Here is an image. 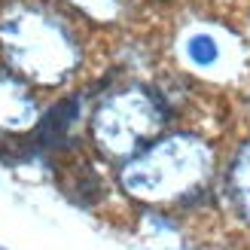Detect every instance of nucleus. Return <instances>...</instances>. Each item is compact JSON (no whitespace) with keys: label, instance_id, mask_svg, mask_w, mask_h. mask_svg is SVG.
I'll use <instances>...</instances> for the list:
<instances>
[{"label":"nucleus","instance_id":"f257e3e1","mask_svg":"<svg viewBox=\"0 0 250 250\" xmlns=\"http://www.w3.org/2000/svg\"><path fill=\"white\" fill-rule=\"evenodd\" d=\"M214 146L195 134L156 137L119 171V183L137 202L174 205L198 198L214 180Z\"/></svg>","mask_w":250,"mask_h":250},{"label":"nucleus","instance_id":"1a4fd4ad","mask_svg":"<svg viewBox=\"0 0 250 250\" xmlns=\"http://www.w3.org/2000/svg\"><path fill=\"white\" fill-rule=\"evenodd\" d=\"M0 250H3V247H0Z\"/></svg>","mask_w":250,"mask_h":250},{"label":"nucleus","instance_id":"20e7f679","mask_svg":"<svg viewBox=\"0 0 250 250\" xmlns=\"http://www.w3.org/2000/svg\"><path fill=\"white\" fill-rule=\"evenodd\" d=\"M40 122V104L24 77L12 67H0V128L28 131Z\"/></svg>","mask_w":250,"mask_h":250},{"label":"nucleus","instance_id":"39448f33","mask_svg":"<svg viewBox=\"0 0 250 250\" xmlns=\"http://www.w3.org/2000/svg\"><path fill=\"white\" fill-rule=\"evenodd\" d=\"M226 189H229V202L235 208V214L244 223H250V141H244L229 162Z\"/></svg>","mask_w":250,"mask_h":250},{"label":"nucleus","instance_id":"7ed1b4c3","mask_svg":"<svg viewBox=\"0 0 250 250\" xmlns=\"http://www.w3.org/2000/svg\"><path fill=\"white\" fill-rule=\"evenodd\" d=\"M168 110L156 92L128 85L107 95L92 113V141L107 159H131L162 134Z\"/></svg>","mask_w":250,"mask_h":250},{"label":"nucleus","instance_id":"0eeeda50","mask_svg":"<svg viewBox=\"0 0 250 250\" xmlns=\"http://www.w3.org/2000/svg\"><path fill=\"white\" fill-rule=\"evenodd\" d=\"M67 3L73 9H80L85 19L101 21V24L116 21L122 16V9H125V0H67Z\"/></svg>","mask_w":250,"mask_h":250},{"label":"nucleus","instance_id":"f03ea898","mask_svg":"<svg viewBox=\"0 0 250 250\" xmlns=\"http://www.w3.org/2000/svg\"><path fill=\"white\" fill-rule=\"evenodd\" d=\"M0 49L6 64L37 85L64 83L83 61L70 24L40 3H16L0 19Z\"/></svg>","mask_w":250,"mask_h":250},{"label":"nucleus","instance_id":"6e6552de","mask_svg":"<svg viewBox=\"0 0 250 250\" xmlns=\"http://www.w3.org/2000/svg\"><path fill=\"white\" fill-rule=\"evenodd\" d=\"M186 52H189V58L195 61L198 67H208V64H214V61H217V43L210 40V37L198 34V37H192V40H189Z\"/></svg>","mask_w":250,"mask_h":250},{"label":"nucleus","instance_id":"423d86ee","mask_svg":"<svg viewBox=\"0 0 250 250\" xmlns=\"http://www.w3.org/2000/svg\"><path fill=\"white\" fill-rule=\"evenodd\" d=\"M77 116H80V101L58 104L46 119H40V141H43L46 146L64 144V137L70 134L73 125H77Z\"/></svg>","mask_w":250,"mask_h":250}]
</instances>
